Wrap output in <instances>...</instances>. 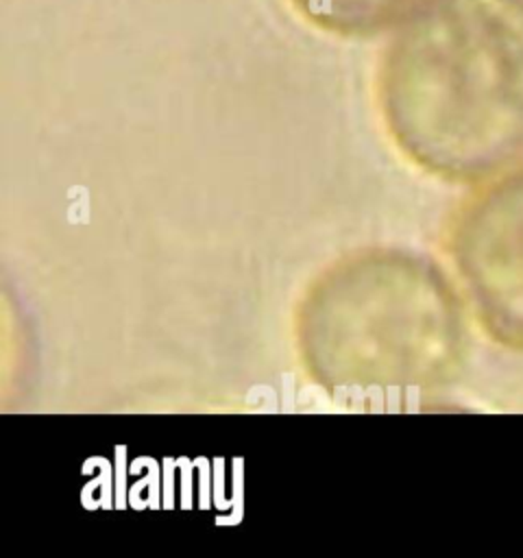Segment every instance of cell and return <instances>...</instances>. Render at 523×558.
I'll list each match as a JSON object with an SVG mask.
<instances>
[{"label":"cell","instance_id":"cell-1","mask_svg":"<svg viewBox=\"0 0 523 558\" xmlns=\"http://www.w3.org/2000/svg\"><path fill=\"white\" fill-rule=\"evenodd\" d=\"M375 102L416 170L477 185L523 163V0H423L379 54Z\"/></svg>","mask_w":523,"mask_h":558},{"label":"cell","instance_id":"cell-2","mask_svg":"<svg viewBox=\"0 0 523 558\" xmlns=\"http://www.w3.org/2000/svg\"><path fill=\"white\" fill-rule=\"evenodd\" d=\"M469 310L429 257L364 246L301 292L292 338L303 373L327 395L368 401L453 384L469 357Z\"/></svg>","mask_w":523,"mask_h":558},{"label":"cell","instance_id":"cell-3","mask_svg":"<svg viewBox=\"0 0 523 558\" xmlns=\"http://www.w3.org/2000/svg\"><path fill=\"white\" fill-rule=\"evenodd\" d=\"M442 251L482 333L523 353V163L458 201L445 222Z\"/></svg>","mask_w":523,"mask_h":558},{"label":"cell","instance_id":"cell-4","mask_svg":"<svg viewBox=\"0 0 523 558\" xmlns=\"http://www.w3.org/2000/svg\"><path fill=\"white\" fill-rule=\"evenodd\" d=\"M423 0H288L292 11L316 31L357 39L401 24Z\"/></svg>","mask_w":523,"mask_h":558}]
</instances>
